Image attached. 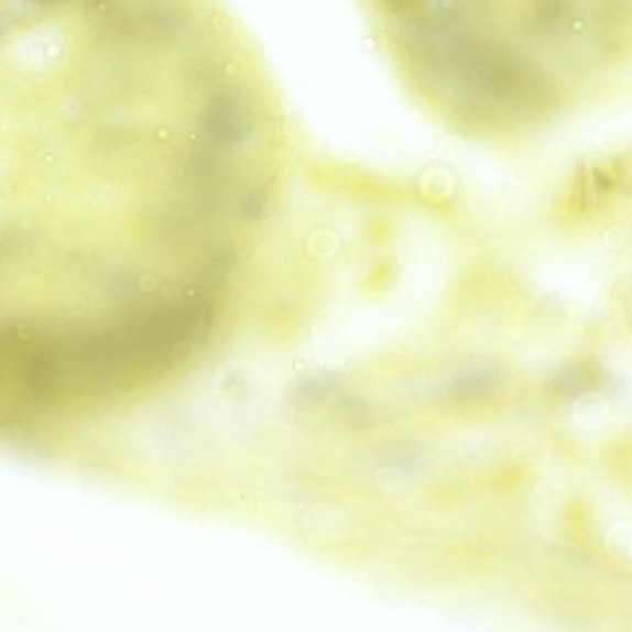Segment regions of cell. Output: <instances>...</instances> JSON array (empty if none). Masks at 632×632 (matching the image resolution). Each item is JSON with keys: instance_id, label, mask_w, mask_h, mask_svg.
<instances>
[{"instance_id": "obj_1", "label": "cell", "mask_w": 632, "mask_h": 632, "mask_svg": "<svg viewBox=\"0 0 632 632\" xmlns=\"http://www.w3.org/2000/svg\"><path fill=\"white\" fill-rule=\"evenodd\" d=\"M497 383L495 374L489 371H472L458 377L451 385V395L457 400H472L491 393Z\"/></svg>"}]
</instances>
